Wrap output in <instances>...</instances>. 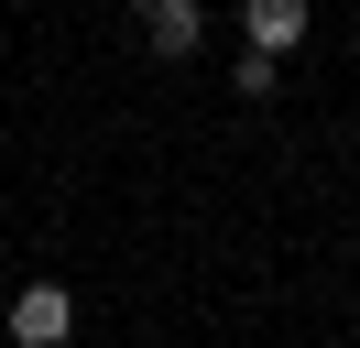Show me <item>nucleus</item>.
Masks as SVG:
<instances>
[{"label":"nucleus","instance_id":"nucleus-1","mask_svg":"<svg viewBox=\"0 0 360 348\" xmlns=\"http://www.w3.org/2000/svg\"><path fill=\"white\" fill-rule=\"evenodd\" d=\"M11 337L22 348H66L77 337V294L66 283H22V294H11Z\"/></svg>","mask_w":360,"mask_h":348},{"label":"nucleus","instance_id":"nucleus-2","mask_svg":"<svg viewBox=\"0 0 360 348\" xmlns=\"http://www.w3.org/2000/svg\"><path fill=\"white\" fill-rule=\"evenodd\" d=\"M197 33H207V11H197V0H142V44H153L164 65H186V55H197Z\"/></svg>","mask_w":360,"mask_h":348},{"label":"nucleus","instance_id":"nucleus-3","mask_svg":"<svg viewBox=\"0 0 360 348\" xmlns=\"http://www.w3.org/2000/svg\"><path fill=\"white\" fill-rule=\"evenodd\" d=\"M251 44L262 55H295L306 44V0H251Z\"/></svg>","mask_w":360,"mask_h":348},{"label":"nucleus","instance_id":"nucleus-4","mask_svg":"<svg viewBox=\"0 0 360 348\" xmlns=\"http://www.w3.org/2000/svg\"><path fill=\"white\" fill-rule=\"evenodd\" d=\"M273 65H284V55H262V44H240V98H273Z\"/></svg>","mask_w":360,"mask_h":348}]
</instances>
